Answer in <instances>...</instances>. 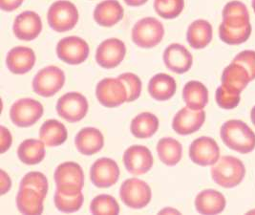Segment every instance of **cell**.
<instances>
[{"label":"cell","instance_id":"8fae6325","mask_svg":"<svg viewBox=\"0 0 255 215\" xmlns=\"http://www.w3.org/2000/svg\"><path fill=\"white\" fill-rule=\"evenodd\" d=\"M88 43L79 36H67L58 41L57 55L58 58L70 65L83 63L89 56Z\"/></svg>","mask_w":255,"mask_h":215},{"label":"cell","instance_id":"e0dca14e","mask_svg":"<svg viewBox=\"0 0 255 215\" xmlns=\"http://www.w3.org/2000/svg\"><path fill=\"white\" fill-rule=\"evenodd\" d=\"M12 31L15 37L20 40H34L42 31L41 18L35 11H23L15 17Z\"/></svg>","mask_w":255,"mask_h":215},{"label":"cell","instance_id":"d4e9b609","mask_svg":"<svg viewBox=\"0 0 255 215\" xmlns=\"http://www.w3.org/2000/svg\"><path fill=\"white\" fill-rule=\"evenodd\" d=\"M177 90V83L171 76L160 73L153 76L148 83V93L156 101L165 102L170 100Z\"/></svg>","mask_w":255,"mask_h":215},{"label":"cell","instance_id":"6da1fadb","mask_svg":"<svg viewBox=\"0 0 255 215\" xmlns=\"http://www.w3.org/2000/svg\"><path fill=\"white\" fill-rule=\"evenodd\" d=\"M222 15L219 36L223 42L229 45H239L250 38L253 28L250 13L244 3L237 0L227 3Z\"/></svg>","mask_w":255,"mask_h":215},{"label":"cell","instance_id":"4fadbf2b","mask_svg":"<svg viewBox=\"0 0 255 215\" xmlns=\"http://www.w3.org/2000/svg\"><path fill=\"white\" fill-rule=\"evenodd\" d=\"M189 158L201 167L213 166L220 159V148L214 139L200 137L189 147Z\"/></svg>","mask_w":255,"mask_h":215},{"label":"cell","instance_id":"4316f807","mask_svg":"<svg viewBox=\"0 0 255 215\" xmlns=\"http://www.w3.org/2000/svg\"><path fill=\"white\" fill-rule=\"evenodd\" d=\"M44 197L31 188H19L16 206L23 215H41L43 213Z\"/></svg>","mask_w":255,"mask_h":215},{"label":"cell","instance_id":"7c38bea8","mask_svg":"<svg viewBox=\"0 0 255 215\" xmlns=\"http://www.w3.org/2000/svg\"><path fill=\"white\" fill-rule=\"evenodd\" d=\"M96 96L102 105L114 108L128 102V91L124 82L117 78L101 80L96 87Z\"/></svg>","mask_w":255,"mask_h":215},{"label":"cell","instance_id":"484cf974","mask_svg":"<svg viewBox=\"0 0 255 215\" xmlns=\"http://www.w3.org/2000/svg\"><path fill=\"white\" fill-rule=\"evenodd\" d=\"M213 30L211 24L205 19H197L191 23L187 29L186 39L193 49H204L212 40Z\"/></svg>","mask_w":255,"mask_h":215},{"label":"cell","instance_id":"e575fe53","mask_svg":"<svg viewBox=\"0 0 255 215\" xmlns=\"http://www.w3.org/2000/svg\"><path fill=\"white\" fill-rule=\"evenodd\" d=\"M154 8L162 18L173 19L182 13L185 8V0H155Z\"/></svg>","mask_w":255,"mask_h":215},{"label":"cell","instance_id":"ab89813d","mask_svg":"<svg viewBox=\"0 0 255 215\" xmlns=\"http://www.w3.org/2000/svg\"><path fill=\"white\" fill-rule=\"evenodd\" d=\"M0 140H1V153H5L12 146V137L11 132L4 126H0Z\"/></svg>","mask_w":255,"mask_h":215},{"label":"cell","instance_id":"ffe728a7","mask_svg":"<svg viewBox=\"0 0 255 215\" xmlns=\"http://www.w3.org/2000/svg\"><path fill=\"white\" fill-rule=\"evenodd\" d=\"M35 52L33 49L24 46H16L10 50L6 57V66L15 75H23L35 66Z\"/></svg>","mask_w":255,"mask_h":215},{"label":"cell","instance_id":"d6a6232c","mask_svg":"<svg viewBox=\"0 0 255 215\" xmlns=\"http://www.w3.org/2000/svg\"><path fill=\"white\" fill-rule=\"evenodd\" d=\"M83 200L84 197L81 192L75 194H69L61 193L57 190L54 197L56 208L59 212L65 214H72L80 211L83 204Z\"/></svg>","mask_w":255,"mask_h":215},{"label":"cell","instance_id":"4dcf8cb0","mask_svg":"<svg viewBox=\"0 0 255 215\" xmlns=\"http://www.w3.org/2000/svg\"><path fill=\"white\" fill-rule=\"evenodd\" d=\"M159 125V119L154 114L142 112L132 120L130 130L138 139H148L158 131Z\"/></svg>","mask_w":255,"mask_h":215},{"label":"cell","instance_id":"5bb4252c","mask_svg":"<svg viewBox=\"0 0 255 215\" xmlns=\"http://www.w3.org/2000/svg\"><path fill=\"white\" fill-rule=\"evenodd\" d=\"M127 47L124 41L119 38H108L103 41L97 49V63L105 69L115 68L126 57Z\"/></svg>","mask_w":255,"mask_h":215},{"label":"cell","instance_id":"d590c367","mask_svg":"<svg viewBox=\"0 0 255 215\" xmlns=\"http://www.w3.org/2000/svg\"><path fill=\"white\" fill-rule=\"evenodd\" d=\"M19 188H31L46 198L49 184L46 176L38 171L27 173L20 181Z\"/></svg>","mask_w":255,"mask_h":215},{"label":"cell","instance_id":"ba28073f","mask_svg":"<svg viewBox=\"0 0 255 215\" xmlns=\"http://www.w3.org/2000/svg\"><path fill=\"white\" fill-rule=\"evenodd\" d=\"M65 83V74L58 66L50 65L38 71L33 79V89L35 94L50 98L56 95Z\"/></svg>","mask_w":255,"mask_h":215},{"label":"cell","instance_id":"52a82bcc","mask_svg":"<svg viewBox=\"0 0 255 215\" xmlns=\"http://www.w3.org/2000/svg\"><path fill=\"white\" fill-rule=\"evenodd\" d=\"M120 197L128 208L140 210L150 203L152 192L147 183L137 178H130L122 184Z\"/></svg>","mask_w":255,"mask_h":215},{"label":"cell","instance_id":"60d3db41","mask_svg":"<svg viewBox=\"0 0 255 215\" xmlns=\"http://www.w3.org/2000/svg\"><path fill=\"white\" fill-rule=\"evenodd\" d=\"M0 181H1V185H0V191L1 195H4L7 193H9V191L11 190L12 187V181L11 178L9 177V175L4 171L1 170L0 171Z\"/></svg>","mask_w":255,"mask_h":215},{"label":"cell","instance_id":"277c9868","mask_svg":"<svg viewBox=\"0 0 255 215\" xmlns=\"http://www.w3.org/2000/svg\"><path fill=\"white\" fill-rule=\"evenodd\" d=\"M49 26L58 33H65L75 28L79 22V11L68 0L54 2L47 13Z\"/></svg>","mask_w":255,"mask_h":215},{"label":"cell","instance_id":"bcb514c9","mask_svg":"<svg viewBox=\"0 0 255 215\" xmlns=\"http://www.w3.org/2000/svg\"><path fill=\"white\" fill-rule=\"evenodd\" d=\"M252 6H253V9H254V11L255 12V0H253V2H252Z\"/></svg>","mask_w":255,"mask_h":215},{"label":"cell","instance_id":"5b68a950","mask_svg":"<svg viewBox=\"0 0 255 215\" xmlns=\"http://www.w3.org/2000/svg\"><path fill=\"white\" fill-rule=\"evenodd\" d=\"M54 178L57 190L63 193H81L84 187V173L81 166L74 162L62 163L56 169Z\"/></svg>","mask_w":255,"mask_h":215},{"label":"cell","instance_id":"f35d334b","mask_svg":"<svg viewBox=\"0 0 255 215\" xmlns=\"http://www.w3.org/2000/svg\"><path fill=\"white\" fill-rule=\"evenodd\" d=\"M241 64L250 73L252 80L255 79V51L246 50L239 53L232 60Z\"/></svg>","mask_w":255,"mask_h":215},{"label":"cell","instance_id":"1f68e13d","mask_svg":"<svg viewBox=\"0 0 255 215\" xmlns=\"http://www.w3.org/2000/svg\"><path fill=\"white\" fill-rule=\"evenodd\" d=\"M157 152L164 165L173 167L179 164L182 159L183 147L179 141L173 138L164 137L158 142Z\"/></svg>","mask_w":255,"mask_h":215},{"label":"cell","instance_id":"b9f144b4","mask_svg":"<svg viewBox=\"0 0 255 215\" xmlns=\"http://www.w3.org/2000/svg\"><path fill=\"white\" fill-rule=\"evenodd\" d=\"M24 0H0V8L5 11H12L21 6Z\"/></svg>","mask_w":255,"mask_h":215},{"label":"cell","instance_id":"8d00e7d4","mask_svg":"<svg viewBox=\"0 0 255 215\" xmlns=\"http://www.w3.org/2000/svg\"><path fill=\"white\" fill-rule=\"evenodd\" d=\"M121 79L128 91V102H135L138 100L141 93V80L133 73H124L118 77Z\"/></svg>","mask_w":255,"mask_h":215},{"label":"cell","instance_id":"7a4b0ae2","mask_svg":"<svg viewBox=\"0 0 255 215\" xmlns=\"http://www.w3.org/2000/svg\"><path fill=\"white\" fill-rule=\"evenodd\" d=\"M223 143L232 150L248 154L255 150V133L240 120H230L222 125L220 131Z\"/></svg>","mask_w":255,"mask_h":215},{"label":"cell","instance_id":"8992f818","mask_svg":"<svg viewBox=\"0 0 255 215\" xmlns=\"http://www.w3.org/2000/svg\"><path fill=\"white\" fill-rule=\"evenodd\" d=\"M164 28L155 17H144L136 23L132 29V40L140 48H153L163 38Z\"/></svg>","mask_w":255,"mask_h":215},{"label":"cell","instance_id":"30bf717a","mask_svg":"<svg viewBox=\"0 0 255 215\" xmlns=\"http://www.w3.org/2000/svg\"><path fill=\"white\" fill-rule=\"evenodd\" d=\"M43 105L34 99H20L14 102L10 109L12 124L18 127H30L42 117Z\"/></svg>","mask_w":255,"mask_h":215},{"label":"cell","instance_id":"3957f363","mask_svg":"<svg viewBox=\"0 0 255 215\" xmlns=\"http://www.w3.org/2000/svg\"><path fill=\"white\" fill-rule=\"evenodd\" d=\"M211 177L218 186L232 189L240 185L246 176L243 162L233 156H223L211 168Z\"/></svg>","mask_w":255,"mask_h":215},{"label":"cell","instance_id":"7bdbcfd3","mask_svg":"<svg viewBox=\"0 0 255 215\" xmlns=\"http://www.w3.org/2000/svg\"><path fill=\"white\" fill-rule=\"evenodd\" d=\"M128 6L131 7H139L143 4H145L148 0H124Z\"/></svg>","mask_w":255,"mask_h":215},{"label":"cell","instance_id":"7402d4cb","mask_svg":"<svg viewBox=\"0 0 255 215\" xmlns=\"http://www.w3.org/2000/svg\"><path fill=\"white\" fill-rule=\"evenodd\" d=\"M222 86L228 90L241 94V92L252 81L250 73L241 64L232 61L224 69L222 74Z\"/></svg>","mask_w":255,"mask_h":215},{"label":"cell","instance_id":"603a6c76","mask_svg":"<svg viewBox=\"0 0 255 215\" xmlns=\"http://www.w3.org/2000/svg\"><path fill=\"white\" fill-rule=\"evenodd\" d=\"M125 10L118 0H105L94 11V19L103 27H112L124 18Z\"/></svg>","mask_w":255,"mask_h":215},{"label":"cell","instance_id":"9a60e30c","mask_svg":"<svg viewBox=\"0 0 255 215\" xmlns=\"http://www.w3.org/2000/svg\"><path fill=\"white\" fill-rule=\"evenodd\" d=\"M124 164L130 174L139 176L147 173L152 169L154 159L147 147L134 145L126 150Z\"/></svg>","mask_w":255,"mask_h":215},{"label":"cell","instance_id":"83f0119b","mask_svg":"<svg viewBox=\"0 0 255 215\" xmlns=\"http://www.w3.org/2000/svg\"><path fill=\"white\" fill-rule=\"evenodd\" d=\"M183 99L190 109L203 110L209 102V90L202 82L191 80L183 89Z\"/></svg>","mask_w":255,"mask_h":215},{"label":"cell","instance_id":"836d02e7","mask_svg":"<svg viewBox=\"0 0 255 215\" xmlns=\"http://www.w3.org/2000/svg\"><path fill=\"white\" fill-rule=\"evenodd\" d=\"M92 215H119L120 206L116 199L108 194H101L94 198L90 204Z\"/></svg>","mask_w":255,"mask_h":215},{"label":"cell","instance_id":"f6af8a7d","mask_svg":"<svg viewBox=\"0 0 255 215\" xmlns=\"http://www.w3.org/2000/svg\"><path fill=\"white\" fill-rule=\"evenodd\" d=\"M251 118H252V122L253 124L255 125V106L252 109V112H251Z\"/></svg>","mask_w":255,"mask_h":215},{"label":"cell","instance_id":"74e56055","mask_svg":"<svg viewBox=\"0 0 255 215\" xmlns=\"http://www.w3.org/2000/svg\"><path fill=\"white\" fill-rule=\"evenodd\" d=\"M215 99L216 102L219 105V107L223 109H234L235 107L238 106V104L240 103V94L232 92V91L226 89L225 87H223L222 85L219 86L216 90L215 94Z\"/></svg>","mask_w":255,"mask_h":215},{"label":"cell","instance_id":"9c48e42d","mask_svg":"<svg viewBox=\"0 0 255 215\" xmlns=\"http://www.w3.org/2000/svg\"><path fill=\"white\" fill-rule=\"evenodd\" d=\"M89 104L86 98L79 92H69L58 99L57 112L68 123H78L88 112Z\"/></svg>","mask_w":255,"mask_h":215},{"label":"cell","instance_id":"f546056e","mask_svg":"<svg viewBox=\"0 0 255 215\" xmlns=\"http://www.w3.org/2000/svg\"><path fill=\"white\" fill-rule=\"evenodd\" d=\"M67 137L65 125L57 120H48L39 130V138L47 147H59L66 142Z\"/></svg>","mask_w":255,"mask_h":215},{"label":"cell","instance_id":"cb8c5ba5","mask_svg":"<svg viewBox=\"0 0 255 215\" xmlns=\"http://www.w3.org/2000/svg\"><path fill=\"white\" fill-rule=\"evenodd\" d=\"M227 205L225 196L215 190H205L195 198V208L201 215H219Z\"/></svg>","mask_w":255,"mask_h":215},{"label":"cell","instance_id":"ac0fdd59","mask_svg":"<svg viewBox=\"0 0 255 215\" xmlns=\"http://www.w3.org/2000/svg\"><path fill=\"white\" fill-rule=\"evenodd\" d=\"M206 112L203 110H193L189 107L182 108L175 115L172 121V128L179 135H190L204 125Z\"/></svg>","mask_w":255,"mask_h":215},{"label":"cell","instance_id":"d6986e66","mask_svg":"<svg viewBox=\"0 0 255 215\" xmlns=\"http://www.w3.org/2000/svg\"><path fill=\"white\" fill-rule=\"evenodd\" d=\"M163 62L166 68L176 74H185L188 72L193 63V57L185 46L172 43L163 52Z\"/></svg>","mask_w":255,"mask_h":215},{"label":"cell","instance_id":"2e32d148","mask_svg":"<svg viewBox=\"0 0 255 215\" xmlns=\"http://www.w3.org/2000/svg\"><path fill=\"white\" fill-rule=\"evenodd\" d=\"M119 178L120 168L113 159H99L91 167L90 179L97 188H110L119 181Z\"/></svg>","mask_w":255,"mask_h":215},{"label":"cell","instance_id":"ee69618b","mask_svg":"<svg viewBox=\"0 0 255 215\" xmlns=\"http://www.w3.org/2000/svg\"><path fill=\"white\" fill-rule=\"evenodd\" d=\"M166 214H169V215H180V212L176 211L174 209H170V208H165L163 209L162 211L159 212V215H166Z\"/></svg>","mask_w":255,"mask_h":215},{"label":"cell","instance_id":"44dd1931","mask_svg":"<svg viewBox=\"0 0 255 215\" xmlns=\"http://www.w3.org/2000/svg\"><path fill=\"white\" fill-rule=\"evenodd\" d=\"M75 145L82 155L91 156L103 149L105 146V137L95 127H85L77 134Z\"/></svg>","mask_w":255,"mask_h":215},{"label":"cell","instance_id":"f1b7e54d","mask_svg":"<svg viewBox=\"0 0 255 215\" xmlns=\"http://www.w3.org/2000/svg\"><path fill=\"white\" fill-rule=\"evenodd\" d=\"M17 156L25 165H37L45 158V144L41 140L27 139L17 148Z\"/></svg>","mask_w":255,"mask_h":215}]
</instances>
